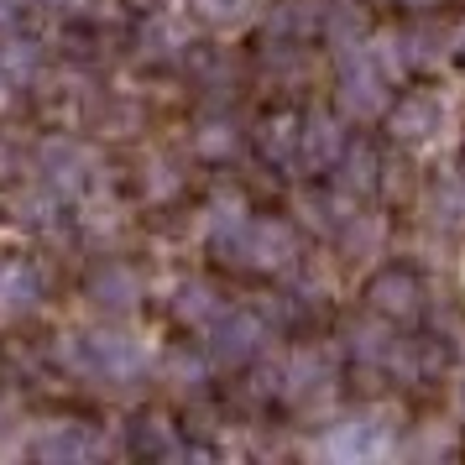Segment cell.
<instances>
[{
    "label": "cell",
    "instance_id": "cell-24",
    "mask_svg": "<svg viewBox=\"0 0 465 465\" xmlns=\"http://www.w3.org/2000/svg\"><path fill=\"white\" fill-rule=\"evenodd\" d=\"M183 47H189V37H183L163 11L142 16L136 32H131V58H136L142 68H173L178 58H183Z\"/></svg>",
    "mask_w": 465,
    "mask_h": 465
},
{
    "label": "cell",
    "instance_id": "cell-2",
    "mask_svg": "<svg viewBox=\"0 0 465 465\" xmlns=\"http://www.w3.org/2000/svg\"><path fill=\"white\" fill-rule=\"evenodd\" d=\"M58 361L94 387H136L152 371L147 345L136 335H121V330H74L58 340Z\"/></svg>",
    "mask_w": 465,
    "mask_h": 465
},
{
    "label": "cell",
    "instance_id": "cell-33",
    "mask_svg": "<svg viewBox=\"0 0 465 465\" xmlns=\"http://www.w3.org/2000/svg\"><path fill=\"white\" fill-rule=\"evenodd\" d=\"M398 450L408 455V460H440V455H450V450H455V440H450V434H440V429H434V434L413 429V440H402Z\"/></svg>",
    "mask_w": 465,
    "mask_h": 465
},
{
    "label": "cell",
    "instance_id": "cell-16",
    "mask_svg": "<svg viewBox=\"0 0 465 465\" xmlns=\"http://www.w3.org/2000/svg\"><path fill=\"white\" fill-rule=\"evenodd\" d=\"M392 340H398L392 335V324L366 309V314H356V319L340 324V356L351 361L356 371H381L387 356H392Z\"/></svg>",
    "mask_w": 465,
    "mask_h": 465
},
{
    "label": "cell",
    "instance_id": "cell-11",
    "mask_svg": "<svg viewBox=\"0 0 465 465\" xmlns=\"http://www.w3.org/2000/svg\"><path fill=\"white\" fill-rule=\"evenodd\" d=\"M37 178L53 183L64 199L89 193L94 189V152H89L84 142H74V136H53V142H43V152H37Z\"/></svg>",
    "mask_w": 465,
    "mask_h": 465
},
{
    "label": "cell",
    "instance_id": "cell-34",
    "mask_svg": "<svg viewBox=\"0 0 465 465\" xmlns=\"http://www.w3.org/2000/svg\"><path fill=\"white\" fill-rule=\"evenodd\" d=\"M26 32V0H0V37Z\"/></svg>",
    "mask_w": 465,
    "mask_h": 465
},
{
    "label": "cell",
    "instance_id": "cell-15",
    "mask_svg": "<svg viewBox=\"0 0 465 465\" xmlns=\"http://www.w3.org/2000/svg\"><path fill=\"white\" fill-rule=\"evenodd\" d=\"M32 455L47 460V465H84V460H94V455H105V434L84 419H64V423H53V429H43V434L32 440Z\"/></svg>",
    "mask_w": 465,
    "mask_h": 465
},
{
    "label": "cell",
    "instance_id": "cell-13",
    "mask_svg": "<svg viewBox=\"0 0 465 465\" xmlns=\"http://www.w3.org/2000/svg\"><path fill=\"white\" fill-rule=\"evenodd\" d=\"M444 366H450V351H444L440 335H398L381 371L402 387H429V381L444 377Z\"/></svg>",
    "mask_w": 465,
    "mask_h": 465
},
{
    "label": "cell",
    "instance_id": "cell-28",
    "mask_svg": "<svg viewBox=\"0 0 465 465\" xmlns=\"http://www.w3.org/2000/svg\"><path fill=\"white\" fill-rule=\"evenodd\" d=\"M131 189L142 204H168L173 193L183 189V168L173 163V152H142L136 163H131Z\"/></svg>",
    "mask_w": 465,
    "mask_h": 465
},
{
    "label": "cell",
    "instance_id": "cell-12",
    "mask_svg": "<svg viewBox=\"0 0 465 465\" xmlns=\"http://www.w3.org/2000/svg\"><path fill=\"white\" fill-rule=\"evenodd\" d=\"M335 361L324 356L319 345H298L293 356L282 361V392L277 402H293V408H309V402H324L335 392Z\"/></svg>",
    "mask_w": 465,
    "mask_h": 465
},
{
    "label": "cell",
    "instance_id": "cell-1",
    "mask_svg": "<svg viewBox=\"0 0 465 465\" xmlns=\"http://www.w3.org/2000/svg\"><path fill=\"white\" fill-rule=\"evenodd\" d=\"M204 241H210L214 262L235 267V272H288V267H298V252H303L298 220L252 214L241 199L210 204V235Z\"/></svg>",
    "mask_w": 465,
    "mask_h": 465
},
{
    "label": "cell",
    "instance_id": "cell-8",
    "mask_svg": "<svg viewBox=\"0 0 465 465\" xmlns=\"http://www.w3.org/2000/svg\"><path fill=\"white\" fill-rule=\"evenodd\" d=\"M142 298H147V282H142V272H136L131 262H121V256H105V262H94L84 272V303L94 314L131 319L142 309Z\"/></svg>",
    "mask_w": 465,
    "mask_h": 465
},
{
    "label": "cell",
    "instance_id": "cell-10",
    "mask_svg": "<svg viewBox=\"0 0 465 465\" xmlns=\"http://www.w3.org/2000/svg\"><path fill=\"white\" fill-rule=\"evenodd\" d=\"M256 157L282 178H303V115L293 105H272L256 121Z\"/></svg>",
    "mask_w": 465,
    "mask_h": 465
},
{
    "label": "cell",
    "instance_id": "cell-29",
    "mask_svg": "<svg viewBox=\"0 0 465 465\" xmlns=\"http://www.w3.org/2000/svg\"><path fill=\"white\" fill-rule=\"evenodd\" d=\"M423 220L440 231H465V178L460 173H440L423 189Z\"/></svg>",
    "mask_w": 465,
    "mask_h": 465
},
{
    "label": "cell",
    "instance_id": "cell-14",
    "mask_svg": "<svg viewBox=\"0 0 465 465\" xmlns=\"http://www.w3.org/2000/svg\"><path fill=\"white\" fill-rule=\"evenodd\" d=\"M319 450L330 455V460H371L387 450V419H381L377 408L371 413H345L324 429V440Z\"/></svg>",
    "mask_w": 465,
    "mask_h": 465
},
{
    "label": "cell",
    "instance_id": "cell-4",
    "mask_svg": "<svg viewBox=\"0 0 465 465\" xmlns=\"http://www.w3.org/2000/svg\"><path fill=\"white\" fill-rule=\"evenodd\" d=\"M361 303H366L377 319H387L392 330H398V324H419V319L429 314V282L419 277V267L387 262V267H377V272L366 277Z\"/></svg>",
    "mask_w": 465,
    "mask_h": 465
},
{
    "label": "cell",
    "instance_id": "cell-22",
    "mask_svg": "<svg viewBox=\"0 0 465 465\" xmlns=\"http://www.w3.org/2000/svg\"><path fill=\"white\" fill-rule=\"evenodd\" d=\"M345 115L340 110H303V173H330L335 168V157L345 152Z\"/></svg>",
    "mask_w": 465,
    "mask_h": 465
},
{
    "label": "cell",
    "instance_id": "cell-31",
    "mask_svg": "<svg viewBox=\"0 0 465 465\" xmlns=\"http://www.w3.org/2000/svg\"><path fill=\"white\" fill-rule=\"evenodd\" d=\"M189 16L210 32H241L262 16V0H183Z\"/></svg>",
    "mask_w": 465,
    "mask_h": 465
},
{
    "label": "cell",
    "instance_id": "cell-38",
    "mask_svg": "<svg viewBox=\"0 0 465 465\" xmlns=\"http://www.w3.org/2000/svg\"><path fill=\"white\" fill-rule=\"evenodd\" d=\"M455 58L465 64V26H455Z\"/></svg>",
    "mask_w": 465,
    "mask_h": 465
},
{
    "label": "cell",
    "instance_id": "cell-39",
    "mask_svg": "<svg viewBox=\"0 0 465 465\" xmlns=\"http://www.w3.org/2000/svg\"><path fill=\"white\" fill-rule=\"evenodd\" d=\"M455 402H460V419H465V377H460V387H455Z\"/></svg>",
    "mask_w": 465,
    "mask_h": 465
},
{
    "label": "cell",
    "instance_id": "cell-5",
    "mask_svg": "<svg viewBox=\"0 0 465 465\" xmlns=\"http://www.w3.org/2000/svg\"><path fill=\"white\" fill-rule=\"evenodd\" d=\"M267 335H272V324L262 314H252V309H225V314H214L204 324V361H210L214 371L252 366L267 351Z\"/></svg>",
    "mask_w": 465,
    "mask_h": 465
},
{
    "label": "cell",
    "instance_id": "cell-19",
    "mask_svg": "<svg viewBox=\"0 0 465 465\" xmlns=\"http://www.w3.org/2000/svg\"><path fill=\"white\" fill-rule=\"evenodd\" d=\"M189 147L199 152L204 163H231L235 152L246 147V131H241V121L231 115V105H204L189 126Z\"/></svg>",
    "mask_w": 465,
    "mask_h": 465
},
{
    "label": "cell",
    "instance_id": "cell-20",
    "mask_svg": "<svg viewBox=\"0 0 465 465\" xmlns=\"http://www.w3.org/2000/svg\"><path fill=\"white\" fill-rule=\"evenodd\" d=\"M214 314H225V293H220V282L214 277H178L168 293V319L178 330H204Z\"/></svg>",
    "mask_w": 465,
    "mask_h": 465
},
{
    "label": "cell",
    "instance_id": "cell-27",
    "mask_svg": "<svg viewBox=\"0 0 465 465\" xmlns=\"http://www.w3.org/2000/svg\"><path fill=\"white\" fill-rule=\"evenodd\" d=\"M361 199H351L345 189H303L298 193V225L303 231H314V235H324V241H335L340 235V225L351 220V210H356Z\"/></svg>",
    "mask_w": 465,
    "mask_h": 465
},
{
    "label": "cell",
    "instance_id": "cell-36",
    "mask_svg": "<svg viewBox=\"0 0 465 465\" xmlns=\"http://www.w3.org/2000/svg\"><path fill=\"white\" fill-rule=\"evenodd\" d=\"M131 11H136V16H152V11H163V5H168V0H126Z\"/></svg>",
    "mask_w": 465,
    "mask_h": 465
},
{
    "label": "cell",
    "instance_id": "cell-37",
    "mask_svg": "<svg viewBox=\"0 0 465 465\" xmlns=\"http://www.w3.org/2000/svg\"><path fill=\"white\" fill-rule=\"evenodd\" d=\"M398 5H408V11H434L440 0H398Z\"/></svg>",
    "mask_w": 465,
    "mask_h": 465
},
{
    "label": "cell",
    "instance_id": "cell-26",
    "mask_svg": "<svg viewBox=\"0 0 465 465\" xmlns=\"http://www.w3.org/2000/svg\"><path fill=\"white\" fill-rule=\"evenodd\" d=\"M5 214L22 225V231L32 235H47V231H58L64 225V193L53 189V183H22V189L11 193V204H5Z\"/></svg>",
    "mask_w": 465,
    "mask_h": 465
},
{
    "label": "cell",
    "instance_id": "cell-9",
    "mask_svg": "<svg viewBox=\"0 0 465 465\" xmlns=\"http://www.w3.org/2000/svg\"><path fill=\"white\" fill-rule=\"evenodd\" d=\"M387 43H392L398 68H408V74H429V68H440L444 58H455V26L440 22L434 11H413V22H402Z\"/></svg>",
    "mask_w": 465,
    "mask_h": 465
},
{
    "label": "cell",
    "instance_id": "cell-23",
    "mask_svg": "<svg viewBox=\"0 0 465 465\" xmlns=\"http://www.w3.org/2000/svg\"><path fill=\"white\" fill-rule=\"evenodd\" d=\"M319 37L340 53H356L361 43L377 37V22L366 11V0H324V16H319Z\"/></svg>",
    "mask_w": 465,
    "mask_h": 465
},
{
    "label": "cell",
    "instance_id": "cell-7",
    "mask_svg": "<svg viewBox=\"0 0 465 465\" xmlns=\"http://www.w3.org/2000/svg\"><path fill=\"white\" fill-rule=\"evenodd\" d=\"M178 68H183L189 89L204 100V105H231L241 79H246V64L220 43H189L183 58H178Z\"/></svg>",
    "mask_w": 465,
    "mask_h": 465
},
{
    "label": "cell",
    "instance_id": "cell-17",
    "mask_svg": "<svg viewBox=\"0 0 465 465\" xmlns=\"http://www.w3.org/2000/svg\"><path fill=\"white\" fill-rule=\"evenodd\" d=\"M126 450L136 460H173V455H189V440H183V423L163 413V408H147L136 413L126 429Z\"/></svg>",
    "mask_w": 465,
    "mask_h": 465
},
{
    "label": "cell",
    "instance_id": "cell-21",
    "mask_svg": "<svg viewBox=\"0 0 465 465\" xmlns=\"http://www.w3.org/2000/svg\"><path fill=\"white\" fill-rule=\"evenodd\" d=\"M381 168H387V157H381L377 142L351 136L330 173H335V189H345L351 199H371V193H381Z\"/></svg>",
    "mask_w": 465,
    "mask_h": 465
},
{
    "label": "cell",
    "instance_id": "cell-18",
    "mask_svg": "<svg viewBox=\"0 0 465 465\" xmlns=\"http://www.w3.org/2000/svg\"><path fill=\"white\" fill-rule=\"evenodd\" d=\"M43 272L32 262H0V324H26V319L43 314Z\"/></svg>",
    "mask_w": 465,
    "mask_h": 465
},
{
    "label": "cell",
    "instance_id": "cell-3",
    "mask_svg": "<svg viewBox=\"0 0 465 465\" xmlns=\"http://www.w3.org/2000/svg\"><path fill=\"white\" fill-rule=\"evenodd\" d=\"M392 74H398V58H392V43L381 47L377 37L361 43L356 53H340L335 68V110L351 115V121H377L387 100H392Z\"/></svg>",
    "mask_w": 465,
    "mask_h": 465
},
{
    "label": "cell",
    "instance_id": "cell-6",
    "mask_svg": "<svg viewBox=\"0 0 465 465\" xmlns=\"http://www.w3.org/2000/svg\"><path fill=\"white\" fill-rule=\"evenodd\" d=\"M444 121H450V110H444V94L440 89H402L387 100L381 110V126L387 136L398 142V147H429V142H440Z\"/></svg>",
    "mask_w": 465,
    "mask_h": 465
},
{
    "label": "cell",
    "instance_id": "cell-32",
    "mask_svg": "<svg viewBox=\"0 0 465 465\" xmlns=\"http://www.w3.org/2000/svg\"><path fill=\"white\" fill-rule=\"evenodd\" d=\"M163 377H168V387H178L183 398H199V387L210 377V361H204V351H199V356H193V351H173L168 366H163Z\"/></svg>",
    "mask_w": 465,
    "mask_h": 465
},
{
    "label": "cell",
    "instance_id": "cell-35",
    "mask_svg": "<svg viewBox=\"0 0 465 465\" xmlns=\"http://www.w3.org/2000/svg\"><path fill=\"white\" fill-rule=\"evenodd\" d=\"M16 168H22V152L0 136V183H5V178H16Z\"/></svg>",
    "mask_w": 465,
    "mask_h": 465
},
{
    "label": "cell",
    "instance_id": "cell-25",
    "mask_svg": "<svg viewBox=\"0 0 465 465\" xmlns=\"http://www.w3.org/2000/svg\"><path fill=\"white\" fill-rule=\"evenodd\" d=\"M319 16H324V0H277L262 16V43H314L319 37Z\"/></svg>",
    "mask_w": 465,
    "mask_h": 465
},
{
    "label": "cell",
    "instance_id": "cell-30",
    "mask_svg": "<svg viewBox=\"0 0 465 465\" xmlns=\"http://www.w3.org/2000/svg\"><path fill=\"white\" fill-rule=\"evenodd\" d=\"M381 241H387V214H377V210H351V220L340 225V235H335V246L345 256H381Z\"/></svg>",
    "mask_w": 465,
    "mask_h": 465
}]
</instances>
